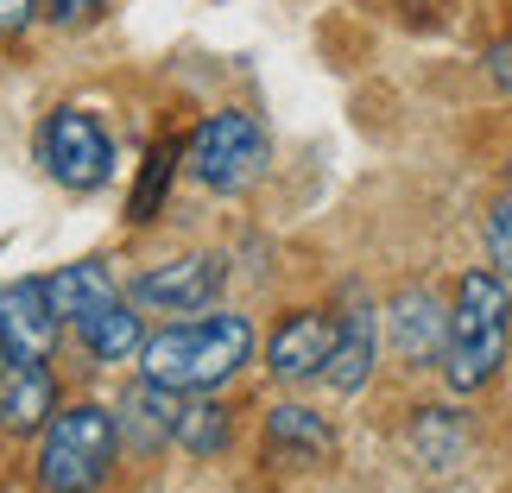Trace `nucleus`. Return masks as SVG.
<instances>
[{
	"label": "nucleus",
	"instance_id": "obj_17",
	"mask_svg": "<svg viewBox=\"0 0 512 493\" xmlns=\"http://www.w3.org/2000/svg\"><path fill=\"white\" fill-rule=\"evenodd\" d=\"M165 177H171V152L159 146L146 159V184H140V196H133V222H152V209H159V190H165Z\"/></svg>",
	"mask_w": 512,
	"mask_h": 493
},
{
	"label": "nucleus",
	"instance_id": "obj_2",
	"mask_svg": "<svg viewBox=\"0 0 512 493\" xmlns=\"http://www.w3.org/2000/svg\"><path fill=\"white\" fill-rule=\"evenodd\" d=\"M506 329H512V298H506L500 272H462L456 310H449V348H443L449 386L475 392L494 380L506 361Z\"/></svg>",
	"mask_w": 512,
	"mask_h": 493
},
{
	"label": "nucleus",
	"instance_id": "obj_16",
	"mask_svg": "<svg viewBox=\"0 0 512 493\" xmlns=\"http://www.w3.org/2000/svg\"><path fill=\"white\" fill-rule=\"evenodd\" d=\"M456 449H462V437H456V424H449V411H424V418H418V456L430 468H449Z\"/></svg>",
	"mask_w": 512,
	"mask_h": 493
},
{
	"label": "nucleus",
	"instance_id": "obj_20",
	"mask_svg": "<svg viewBox=\"0 0 512 493\" xmlns=\"http://www.w3.org/2000/svg\"><path fill=\"white\" fill-rule=\"evenodd\" d=\"M32 26V0H0V32H26Z\"/></svg>",
	"mask_w": 512,
	"mask_h": 493
},
{
	"label": "nucleus",
	"instance_id": "obj_7",
	"mask_svg": "<svg viewBox=\"0 0 512 493\" xmlns=\"http://www.w3.org/2000/svg\"><path fill=\"white\" fill-rule=\"evenodd\" d=\"M222 279L228 266L209 260V253H190V260H165V266H146L133 298L146 310H165V317H190V310H209L222 298Z\"/></svg>",
	"mask_w": 512,
	"mask_h": 493
},
{
	"label": "nucleus",
	"instance_id": "obj_15",
	"mask_svg": "<svg viewBox=\"0 0 512 493\" xmlns=\"http://www.w3.org/2000/svg\"><path fill=\"white\" fill-rule=\"evenodd\" d=\"M171 443H177V449H190V456H215V449L228 443V411L190 392V399L177 405V430H171Z\"/></svg>",
	"mask_w": 512,
	"mask_h": 493
},
{
	"label": "nucleus",
	"instance_id": "obj_10",
	"mask_svg": "<svg viewBox=\"0 0 512 493\" xmlns=\"http://www.w3.org/2000/svg\"><path fill=\"white\" fill-rule=\"evenodd\" d=\"M329 348H336V323L317 317V310H304V317H291L272 335V373H279V380H323Z\"/></svg>",
	"mask_w": 512,
	"mask_h": 493
},
{
	"label": "nucleus",
	"instance_id": "obj_19",
	"mask_svg": "<svg viewBox=\"0 0 512 493\" xmlns=\"http://www.w3.org/2000/svg\"><path fill=\"white\" fill-rule=\"evenodd\" d=\"M45 7H51L57 26H89V19L108 7V0H45Z\"/></svg>",
	"mask_w": 512,
	"mask_h": 493
},
{
	"label": "nucleus",
	"instance_id": "obj_21",
	"mask_svg": "<svg viewBox=\"0 0 512 493\" xmlns=\"http://www.w3.org/2000/svg\"><path fill=\"white\" fill-rule=\"evenodd\" d=\"M487 70H494V83H500V89H512V38L487 51Z\"/></svg>",
	"mask_w": 512,
	"mask_h": 493
},
{
	"label": "nucleus",
	"instance_id": "obj_9",
	"mask_svg": "<svg viewBox=\"0 0 512 493\" xmlns=\"http://www.w3.org/2000/svg\"><path fill=\"white\" fill-rule=\"evenodd\" d=\"M51 298H57V310L70 317L76 335H89L114 304H127V298H121V285L108 279V266H95V260H76V266L57 272V279H51Z\"/></svg>",
	"mask_w": 512,
	"mask_h": 493
},
{
	"label": "nucleus",
	"instance_id": "obj_1",
	"mask_svg": "<svg viewBox=\"0 0 512 493\" xmlns=\"http://www.w3.org/2000/svg\"><path fill=\"white\" fill-rule=\"evenodd\" d=\"M253 354V323L247 317H196V323H171L140 342V367L146 380H159L171 392H209L234 380Z\"/></svg>",
	"mask_w": 512,
	"mask_h": 493
},
{
	"label": "nucleus",
	"instance_id": "obj_5",
	"mask_svg": "<svg viewBox=\"0 0 512 493\" xmlns=\"http://www.w3.org/2000/svg\"><path fill=\"white\" fill-rule=\"evenodd\" d=\"M38 159H45V171L57 177L64 190H102L108 171H114V152H108V133L95 127V114L83 108H57L45 133H38Z\"/></svg>",
	"mask_w": 512,
	"mask_h": 493
},
{
	"label": "nucleus",
	"instance_id": "obj_12",
	"mask_svg": "<svg viewBox=\"0 0 512 493\" xmlns=\"http://www.w3.org/2000/svg\"><path fill=\"white\" fill-rule=\"evenodd\" d=\"M177 392L171 386H159V380H140L121 399V443H133V449H159V443H171V430H177Z\"/></svg>",
	"mask_w": 512,
	"mask_h": 493
},
{
	"label": "nucleus",
	"instance_id": "obj_4",
	"mask_svg": "<svg viewBox=\"0 0 512 493\" xmlns=\"http://www.w3.org/2000/svg\"><path fill=\"white\" fill-rule=\"evenodd\" d=\"M266 171V133L253 114H209L190 140V177L215 196H241Z\"/></svg>",
	"mask_w": 512,
	"mask_h": 493
},
{
	"label": "nucleus",
	"instance_id": "obj_6",
	"mask_svg": "<svg viewBox=\"0 0 512 493\" xmlns=\"http://www.w3.org/2000/svg\"><path fill=\"white\" fill-rule=\"evenodd\" d=\"M57 323H64V310H57L45 279L0 285V354L13 367H45L57 348Z\"/></svg>",
	"mask_w": 512,
	"mask_h": 493
},
{
	"label": "nucleus",
	"instance_id": "obj_11",
	"mask_svg": "<svg viewBox=\"0 0 512 493\" xmlns=\"http://www.w3.org/2000/svg\"><path fill=\"white\" fill-rule=\"evenodd\" d=\"M373 354H380V323H373L367 304H354L348 317L336 323V348H329L323 380L336 386V392H361L367 373H373Z\"/></svg>",
	"mask_w": 512,
	"mask_h": 493
},
{
	"label": "nucleus",
	"instance_id": "obj_8",
	"mask_svg": "<svg viewBox=\"0 0 512 493\" xmlns=\"http://www.w3.org/2000/svg\"><path fill=\"white\" fill-rule=\"evenodd\" d=\"M392 348H399V361H411V367H430L449 348V310H443L437 291L411 285V291L392 298Z\"/></svg>",
	"mask_w": 512,
	"mask_h": 493
},
{
	"label": "nucleus",
	"instance_id": "obj_3",
	"mask_svg": "<svg viewBox=\"0 0 512 493\" xmlns=\"http://www.w3.org/2000/svg\"><path fill=\"white\" fill-rule=\"evenodd\" d=\"M114 449H121V424L102 405L51 411L45 449H38V481H45V493H95L114 468Z\"/></svg>",
	"mask_w": 512,
	"mask_h": 493
},
{
	"label": "nucleus",
	"instance_id": "obj_18",
	"mask_svg": "<svg viewBox=\"0 0 512 493\" xmlns=\"http://www.w3.org/2000/svg\"><path fill=\"white\" fill-rule=\"evenodd\" d=\"M487 247H494V272H512V196H500L487 215Z\"/></svg>",
	"mask_w": 512,
	"mask_h": 493
},
{
	"label": "nucleus",
	"instance_id": "obj_14",
	"mask_svg": "<svg viewBox=\"0 0 512 493\" xmlns=\"http://www.w3.org/2000/svg\"><path fill=\"white\" fill-rule=\"evenodd\" d=\"M266 443H272V456H329V424L317 418V411H304V405H279L266 418Z\"/></svg>",
	"mask_w": 512,
	"mask_h": 493
},
{
	"label": "nucleus",
	"instance_id": "obj_13",
	"mask_svg": "<svg viewBox=\"0 0 512 493\" xmlns=\"http://www.w3.org/2000/svg\"><path fill=\"white\" fill-rule=\"evenodd\" d=\"M51 418V380L45 367H7L0 373V430H38Z\"/></svg>",
	"mask_w": 512,
	"mask_h": 493
}]
</instances>
